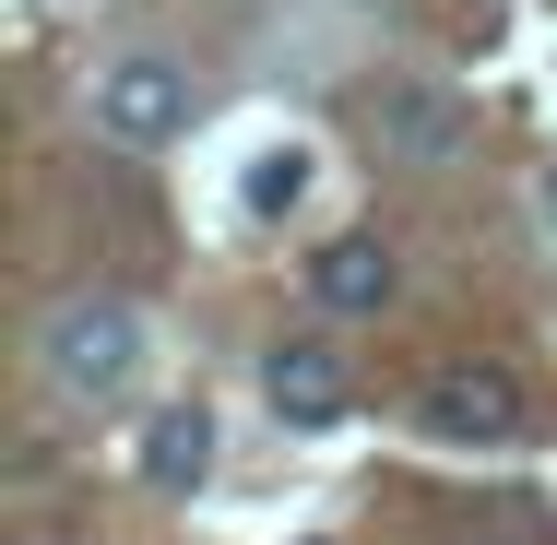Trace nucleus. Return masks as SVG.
I'll return each instance as SVG.
<instances>
[{
	"label": "nucleus",
	"mask_w": 557,
	"mask_h": 545,
	"mask_svg": "<svg viewBox=\"0 0 557 545\" xmlns=\"http://www.w3.org/2000/svg\"><path fill=\"white\" fill-rule=\"evenodd\" d=\"M416 428L450 450H510V438H534V380L510 356H440L416 380Z\"/></svg>",
	"instance_id": "nucleus-1"
},
{
	"label": "nucleus",
	"mask_w": 557,
	"mask_h": 545,
	"mask_svg": "<svg viewBox=\"0 0 557 545\" xmlns=\"http://www.w3.org/2000/svg\"><path fill=\"white\" fill-rule=\"evenodd\" d=\"M36 368L72 392V404H119L131 368H143V309L131 297H60L36 332Z\"/></svg>",
	"instance_id": "nucleus-2"
},
{
	"label": "nucleus",
	"mask_w": 557,
	"mask_h": 545,
	"mask_svg": "<svg viewBox=\"0 0 557 545\" xmlns=\"http://www.w3.org/2000/svg\"><path fill=\"white\" fill-rule=\"evenodd\" d=\"M96 131H108L119 154H154V143H178L190 131V72L178 60H154V48H131V60H108L96 72Z\"/></svg>",
	"instance_id": "nucleus-3"
},
{
	"label": "nucleus",
	"mask_w": 557,
	"mask_h": 545,
	"mask_svg": "<svg viewBox=\"0 0 557 545\" xmlns=\"http://www.w3.org/2000/svg\"><path fill=\"white\" fill-rule=\"evenodd\" d=\"M356 119H368V143H380L392 166H462V154H474V108H462L450 84H380Z\"/></svg>",
	"instance_id": "nucleus-4"
},
{
	"label": "nucleus",
	"mask_w": 557,
	"mask_h": 545,
	"mask_svg": "<svg viewBox=\"0 0 557 545\" xmlns=\"http://www.w3.org/2000/svg\"><path fill=\"white\" fill-rule=\"evenodd\" d=\"M261 404H273L285 428H344V416H356V368H344V344H321V332L261 344Z\"/></svg>",
	"instance_id": "nucleus-5"
},
{
	"label": "nucleus",
	"mask_w": 557,
	"mask_h": 545,
	"mask_svg": "<svg viewBox=\"0 0 557 545\" xmlns=\"http://www.w3.org/2000/svg\"><path fill=\"white\" fill-rule=\"evenodd\" d=\"M309 297H321L333 321H368V309H392V297H404V261H392V237H368V225H356V237H321V249H309Z\"/></svg>",
	"instance_id": "nucleus-6"
},
{
	"label": "nucleus",
	"mask_w": 557,
	"mask_h": 545,
	"mask_svg": "<svg viewBox=\"0 0 557 545\" xmlns=\"http://www.w3.org/2000/svg\"><path fill=\"white\" fill-rule=\"evenodd\" d=\"M131 462H143V486H166V498H178V486H202V474H214V416H202V404H166V416L143 428Z\"/></svg>",
	"instance_id": "nucleus-7"
},
{
	"label": "nucleus",
	"mask_w": 557,
	"mask_h": 545,
	"mask_svg": "<svg viewBox=\"0 0 557 545\" xmlns=\"http://www.w3.org/2000/svg\"><path fill=\"white\" fill-rule=\"evenodd\" d=\"M237 202H249L261 225H273V214H297V202H309V143H273V154L237 178Z\"/></svg>",
	"instance_id": "nucleus-8"
},
{
	"label": "nucleus",
	"mask_w": 557,
	"mask_h": 545,
	"mask_svg": "<svg viewBox=\"0 0 557 545\" xmlns=\"http://www.w3.org/2000/svg\"><path fill=\"white\" fill-rule=\"evenodd\" d=\"M546 225H557V178H546Z\"/></svg>",
	"instance_id": "nucleus-9"
},
{
	"label": "nucleus",
	"mask_w": 557,
	"mask_h": 545,
	"mask_svg": "<svg viewBox=\"0 0 557 545\" xmlns=\"http://www.w3.org/2000/svg\"><path fill=\"white\" fill-rule=\"evenodd\" d=\"M309 545H333V534H309Z\"/></svg>",
	"instance_id": "nucleus-10"
}]
</instances>
